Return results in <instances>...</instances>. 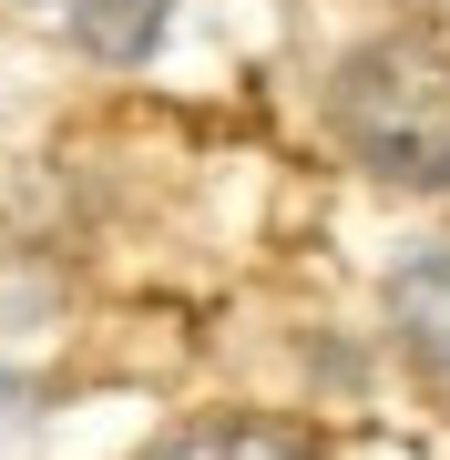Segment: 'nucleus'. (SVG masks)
I'll use <instances>...</instances> for the list:
<instances>
[{
    "label": "nucleus",
    "instance_id": "7ed1b4c3",
    "mask_svg": "<svg viewBox=\"0 0 450 460\" xmlns=\"http://www.w3.org/2000/svg\"><path fill=\"white\" fill-rule=\"evenodd\" d=\"M154 460H297L277 440V429H184V440H164Z\"/></svg>",
    "mask_w": 450,
    "mask_h": 460
},
{
    "label": "nucleus",
    "instance_id": "f257e3e1",
    "mask_svg": "<svg viewBox=\"0 0 450 460\" xmlns=\"http://www.w3.org/2000/svg\"><path fill=\"white\" fill-rule=\"evenodd\" d=\"M338 133L389 184H450V41L389 31L338 72Z\"/></svg>",
    "mask_w": 450,
    "mask_h": 460
},
{
    "label": "nucleus",
    "instance_id": "f03ea898",
    "mask_svg": "<svg viewBox=\"0 0 450 460\" xmlns=\"http://www.w3.org/2000/svg\"><path fill=\"white\" fill-rule=\"evenodd\" d=\"M389 317H400L410 358L450 378V256H410L400 277H389Z\"/></svg>",
    "mask_w": 450,
    "mask_h": 460
}]
</instances>
